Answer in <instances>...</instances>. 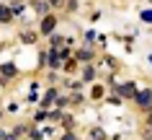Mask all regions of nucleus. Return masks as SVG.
<instances>
[{
  "label": "nucleus",
  "mask_w": 152,
  "mask_h": 140,
  "mask_svg": "<svg viewBox=\"0 0 152 140\" xmlns=\"http://www.w3.org/2000/svg\"><path fill=\"white\" fill-rule=\"evenodd\" d=\"M134 101L142 109H152V91H147V88H144V91H137V93H134Z\"/></svg>",
  "instance_id": "nucleus-1"
},
{
  "label": "nucleus",
  "mask_w": 152,
  "mask_h": 140,
  "mask_svg": "<svg viewBox=\"0 0 152 140\" xmlns=\"http://www.w3.org/2000/svg\"><path fill=\"white\" fill-rule=\"evenodd\" d=\"M57 26V18L54 16H44V21H41V34H52Z\"/></svg>",
  "instance_id": "nucleus-2"
},
{
  "label": "nucleus",
  "mask_w": 152,
  "mask_h": 140,
  "mask_svg": "<svg viewBox=\"0 0 152 140\" xmlns=\"http://www.w3.org/2000/svg\"><path fill=\"white\" fill-rule=\"evenodd\" d=\"M13 75H16V65H10V62H8V65L0 67V78H3V83L8 81V78H13Z\"/></svg>",
  "instance_id": "nucleus-3"
},
{
  "label": "nucleus",
  "mask_w": 152,
  "mask_h": 140,
  "mask_svg": "<svg viewBox=\"0 0 152 140\" xmlns=\"http://www.w3.org/2000/svg\"><path fill=\"white\" fill-rule=\"evenodd\" d=\"M13 21V10L8 5H0V24H10Z\"/></svg>",
  "instance_id": "nucleus-4"
},
{
  "label": "nucleus",
  "mask_w": 152,
  "mask_h": 140,
  "mask_svg": "<svg viewBox=\"0 0 152 140\" xmlns=\"http://www.w3.org/2000/svg\"><path fill=\"white\" fill-rule=\"evenodd\" d=\"M28 3H31V8L36 13H47V8H49V3H44V0H28Z\"/></svg>",
  "instance_id": "nucleus-5"
},
{
  "label": "nucleus",
  "mask_w": 152,
  "mask_h": 140,
  "mask_svg": "<svg viewBox=\"0 0 152 140\" xmlns=\"http://www.w3.org/2000/svg\"><path fill=\"white\" fill-rule=\"evenodd\" d=\"M137 93V88H134V83H124L119 88V96H134Z\"/></svg>",
  "instance_id": "nucleus-6"
},
{
  "label": "nucleus",
  "mask_w": 152,
  "mask_h": 140,
  "mask_svg": "<svg viewBox=\"0 0 152 140\" xmlns=\"http://www.w3.org/2000/svg\"><path fill=\"white\" fill-rule=\"evenodd\" d=\"M49 57H52V60H49V65H52V67H59V65H62V52H57V50H54Z\"/></svg>",
  "instance_id": "nucleus-7"
},
{
  "label": "nucleus",
  "mask_w": 152,
  "mask_h": 140,
  "mask_svg": "<svg viewBox=\"0 0 152 140\" xmlns=\"http://www.w3.org/2000/svg\"><path fill=\"white\" fill-rule=\"evenodd\" d=\"M90 57H93V52H90V50H80V52H77V60H83V62H88Z\"/></svg>",
  "instance_id": "nucleus-8"
},
{
  "label": "nucleus",
  "mask_w": 152,
  "mask_h": 140,
  "mask_svg": "<svg viewBox=\"0 0 152 140\" xmlns=\"http://www.w3.org/2000/svg\"><path fill=\"white\" fill-rule=\"evenodd\" d=\"M62 44H64V36H57L54 34V36H52V47L57 50V47H62Z\"/></svg>",
  "instance_id": "nucleus-9"
},
{
  "label": "nucleus",
  "mask_w": 152,
  "mask_h": 140,
  "mask_svg": "<svg viewBox=\"0 0 152 140\" xmlns=\"http://www.w3.org/2000/svg\"><path fill=\"white\" fill-rule=\"evenodd\" d=\"M90 138L93 140H106V135H103V130H90Z\"/></svg>",
  "instance_id": "nucleus-10"
},
{
  "label": "nucleus",
  "mask_w": 152,
  "mask_h": 140,
  "mask_svg": "<svg viewBox=\"0 0 152 140\" xmlns=\"http://www.w3.org/2000/svg\"><path fill=\"white\" fill-rule=\"evenodd\" d=\"M90 96H93V99H101V96H103V88H101V86H96V88L90 91Z\"/></svg>",
  "instance_id": "nucleus-11"
},
{
  "label": "nucleus",
  "mask_w": 152,
  "mask_h": 140,
  "mask_svg": "<svg viewBox=\"0 0 152 140\" xmlns=\"http://www.w3.org/2000/svg\"><path fill=\"white\" fill-rule=\"evenodd\" d=\"M23 41H26V44H34V41H36V34H28V31H26L23 34Z\"/></svg>",
  "instance_id": "nucleus-12"
},
{
  "label": "nucleus",
  "mask_w": 152,
  "mask_h": 140,
  "mask_svg": "<svg viewBox=\"0 0 152 140\" xmlns=\"http://www.w3.org/2000/svg\"><path fill=\"white\" fill-rule=\"evenodd\" d=\"M64 3H67V0H49L52 8H64Z\"/></svg>",
  "instance_id": "nucleus-13"
},
{
  "label": "nucleus",
  "mask_w": 152,
  "mask_h": 140,
  "mask_svg": "<svg viewBox=\"0 0 152 140\" xmlns=\"http://www.w3.org/2000/svg\"><path fill=\"white\" fill-rule=\"evenodd\" d=\"M93 75H96V73H93V67H85V73H83V78H85V81H93Z\"/></svg>",
  "instance_id": "nucleus-14"
},
{
  "label": "nucleus",
  "mask_w": 152,
  "mask_h": 140,
  "mask_svg": "<svg viewBox=\"0 0 152 140\" xmlns=\"http://www.w3.org/2000/svg\"><path fill=\"white\" fill-rule=\"evenodd\" d=\"M142 21H147V24H152V10H144V13H142Z\"/></svg>",
  "instance_id": "nucleus-15"
},
{
  "label": "nucleus",
  "mask_w": 152,
  "mask_h": 140,
  "mask_svg": "<svg viewBox=\"0 0 152 140\" xmlns=\"http://www.w3.org/2000/svg\"><path fill=\"white\" fill-rule=\"evenodd\" d=\"M150 127H152V109H150Z\"/></svg>",
  "instance_id": "nucleus-16"
},
{
  "label": "nucleus",
  "mask_w": 152,
  "mask_h": 140,
  "mask_svg": "<svg viewBox=\"0 0 152 140\" xmlns=\"http://www.w3.org/2000/svg\"><path fill=\"white\" fill-rule=\"evenodd\" d=\"M64 140H75V138H72V135H67V138H64Z\"/></svg>",
  "instance_id": "nucleus-17"
}]
</instances>
